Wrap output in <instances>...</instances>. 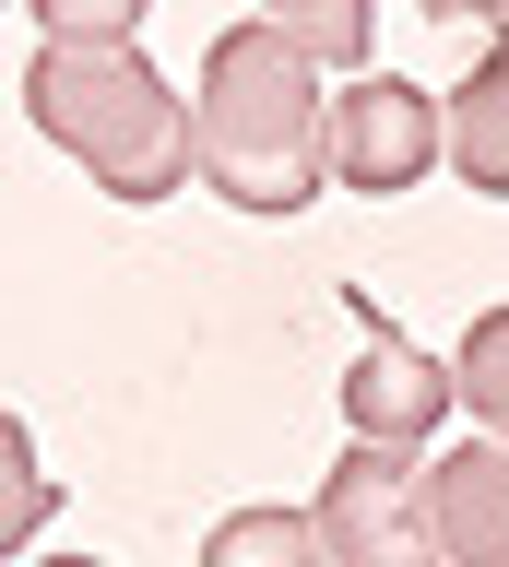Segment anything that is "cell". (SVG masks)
I'll return each instance as SVG.
<instances>
[{"mask_svg":"<svg viewBox=\"0 0 509 567\" xmlns=\"http://www.w3.org/2000/svg\"><path fill=\"white\" fill-rule=\"evenodd\" d=\"M450 177L486 189V202H509V24H498V48L462 71V95H450Z\"/></svg>","mask_w":509,"mask_h":567,"instance_id":"obj_7","label":"cell"},{"mask_svg":"<svg viewBox=\"0 0 509 567\" xmlns=\"http://www.w3.org/2000/svg\"><path fill=\"white\" fill-rule=\"evenodd\" d=\"M190 131H202V177H214L237 213H308L332 189L320 60H308L285 24H261V12L214 35L202 95H190Z\"/></svg>","mask_w":509,"mask_h":567,"instance_id":"obj_1","label":"cell"},{"mask_svg":"<svg viewBox=\"0 0 509 567\" xmlns=\"http://www.w3.org/2000/svg\"><path fill=\"white\" fill-rule=\"evenodd\" d=\"M261 24H285L320 71H356L367 60V0H261Z\"/></svg>","mask_w":509,"mask_h":567,"instance_id":"obj_9","label":"cell"},{"mask_svg":"<svg viewBox=\"0 0 509 567\" xmlns=\"http://www.w3.org/2000/svg\"><path fill=\"white\" fill-rule=\"evenodd\" d=\"M427 12H498V24H509V0H427Z\"/></svg>","mask_w":509,"mask_h":567,"instance_id":"obj_13","label":"cell"},{"mask_svg":"<svg viewBox=\"0 0 509 567\" xmlns=\"http://www.w3.org/2000/svg\"><path fill=\"white\" fill-rule=\"evenodd\" d=\"M202 567H344V556H332L320 508H237V520H214Z\"/></svg>","mask_w":509,"mask_h":567,"instance_id":"obj_8","label":"cell"},{"mask_svg":"<svg viewBox=\"0 0 509 567\" xmlns=\"http://www.w3.org/2000/svg\"><path fill=\"white\" fill-rule=\"evenodd\" d=\"M344 319H356L344 437H379V450H427V437H438V402H450L462 379H438V354H427V343H403V331L367 308V296H344Z\"/></svg>","mask_w":509,"mask_h":567,"instance_id":"obj_5","label":"cell"},{"mask_svg":"<svg viewBox=\"0 0 509 567\" xmlns=\"http://www.w3.org/2000/svg\"><path fill=\"white\" fill-rule=\"evenodd\" d=\"M60 567H95V556H60Z\"/></svg>","mask_w":509,"mask_h":567,"instance_id":"obj_14","label":"cell"},{"mask_svg":"<svg viewBox=\"0 0 509 567\" xmlns=\"http://www.w3.org/2000/svg\"><path fill=\"white\" fill-rule=\"evenodd\" d=\"M415 473L427 450H379V437H344L320 485V532L344 567H427V532H415Z\"/></svg>","mask_w":509,"mask_h":567,"instance_id":"obj_4","label":"cell"},{"mask_svg":"<svg viewBox=\"0 0 509 567\" xmlns=\"http://www.w3.org/2000/svg\"><path fill=\"white\" fill-rule=\"evenodd\" d=\"M48 35H131L143 24V0H37Z\"/></svg>","mask_w":509,"mask_h":567,"instance_id":"obj_11","label":"cell"},{"mask_svg":"<svg viewBox=\"0 0 509 567\" xmlns=\"http://www.w3.org/2000/svg\"><path fill=\"white\" fill-rule=\"evenodd\" d=\"M415 532H427V567H509V450L498 437L427 450V473H415Z\"/></svg>","mask_w":509,"mask_h":567,"instance_id":"obj_6","label":"cell"},{"mask_svg":"<svg viewBox=\"0 0 509 567\" xmlns=\"http://www.w3.org/2000/svg\"><path fill=\"white\" fill-rule=\"evenodd\" d=\"M0 461H12V532L37 520V496H48V473H37V437L24 425H0Z\"/></svg>","mask_w":509,"mask_h":567,"instance_id":"obj_12","label":"cell"},{"mask_svg":"<svg viewBox=\"0 0 509 567\" xmlns=\"http://www.w3.org/2000/svg\"><path fill=\"white\" fill-rule=\"evenodd\" d=\"M438 154H450V106L427 83L367 71V83L332 95V189H415Z\"/></svg>","mask_w":509,"mask_h":567,"instance_id":"obj_3","label":"cell"},{"mask_svg":"<svg viewBox=\"0 0 509 567\" xmlns=\"http://www.w3.org/2000/svg\"><path fill=\"white\" fill-rule=\"evenodd\" d=\"M450 379H462V402H474V414H486V425L509 437V308H486V319L462 331V354H450Z\"/></svg>","mask_w":509,"mask_h":567,"instance_id":"obj_10","label":"cell"},{"mask_svg":"<svg viewBox=\"0 0 509 567\" xmlns=\"http://www.w3.org/2000/svg\"><path fill=\"white\" fill-rule=\"evenodd\" d=\"M24 118H37L108 202H166V189L202 166L190 95L131 48V35H48L37 71H24Z\"/></svg>","mask_w":509,"mask_h":567,"instance_id":"obj_2","label":"cell"}]
</instances>
